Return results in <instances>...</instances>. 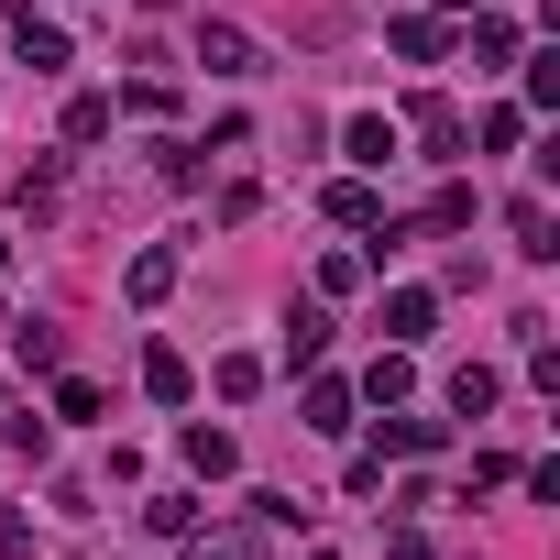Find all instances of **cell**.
<instances>
[{
	"label": "cell",
	"instance_id": "obj_1",
	"mask_svg": "<svg viewBox=\"0 0 560 560\" xmlns=\"http://www.w3.org/2000/svg\"><path fill=\"white\" fill-rule=\"evenodd\" d=\"M12 56H23L34 78H56V67H78V45H67V23H56V12H34V0H23V12H12Z\"/></svg>",
	"mask_w": 560,
	"mask_h": 560
},
{
	"label": "cell",
	"instance_id": "obj_2",
	"mask_svg": "<svg viewBox=\"0 0 560 560\" xmlns=\"http://www.w3.org/2000/svg\"><path fill=\"white\" fill-rule=\"evenodd\" d=\"M341 154H352V176H385V165L407 154V132H396L385 110H352V121H341Z\"/></svg>",
	"mask_w": 560,
	"mask_h": 560
},
{
	"label": "cell",
	"instance_id": "obj_3",
	"mask_svg": "<svg viewBox=\"0 0 560 560\" xmlns=\"http://www.w3.org/2000/svg\"><path fill=\"white\" fill-rule=\"evenodd\" d=\"M198 67H209V78H264V45H253L242 23H198Z\"/></svg>",
	"mask_w": 560,
	"mask_h": 560
},
{
	"label": "cell",
	"instance_id": "obj_4",
	"mask_svg": "<svg viewBox=\"0 0 560 560\" xmlns=\"http://www.w3.org/2000/svg\"><path fill=\"white\" fill-rule=\"evenodd\" d=\"M396 132H418L429 154H462V143H472V121H462L451 100H407V121H396Z\"/></svg>",
	"mask_w": 560,
	"mask_h": 560
},
{
	"label": "cell",
	"instance_id": "obj_5",
	"mask_svg": "<svg viewBox=\"0 0 560 560\" xmlns=\"http://www.w3.org/2000/svg\"><path fill=\"white\" fill-rule=\"evenodd\" d=\"M505 231H516V253H527V264H549V253H560V220H549V198H538V187H527V198H505Z\"/></svg>",
	"mask_w": 560,
	"mask_h": 560
},
{
	"label": "cell",
	"instance_id": "obj_6",
	"mask_svg": "<svg viewBox=\"0 0 560 560\" xmlns=\"http://www.w3.org/2000/svg\"><path fill=\"white\" fill-rule=\"evenodd\" d=\"M298 429L341 440V429H352V385H341V374H308V396H298Z\"/></svg>",
	"mask_w": 560,
	"mask_h": 560
},
{
	"label": "cell",
	"instance_id": "obj_7",
	"mask_svg": "<svg viewBox=\"0 0 560 560\" xmlns=\"http://www.w3.org/2000/svg\"><path fill=\"white\" fill-rule=\"evenodd\" d=\"M176 451H187V472H198V483H231V472H242L231 429H209V418H187V440H176Z\"/></svg>",
	"mask_w": 560,
	"mask_h": 560
},
{
	"label": "cell",
	"instance_id": "obj_8",
	"mask_svg": "<svg viewBox=\"0 0 560 560\" xmlns=\"http://www.w3.org/2000/svg\"><path fill=\"white\" fill-rule=\"evenodd\" d=\"M121 298H132V308H165V298H176V253H165V242H143V253H132Z\"/></svg>",
	"mask_w": 560,
	"mask_h": 560
},
{
	"label": "cell",
	"instance_id": "obj_9",
	"mask_svg": "<svg viewBox=\"0 0 560 560\" xmlns=\"http://www.w3.org/2000/svg\"><path fill=\"white\" fill-rule=\"evenodd\" d=\"M319 209H330L341 231H385V187H374V176H341V187H330Z\"/></svg>",
	"mask_w": 560,
	"mask_h": 560
},
{
	"label": "cell",
	"instance_id": "obj_10",
	"mask_svg": "<svg viewBox=\"0 0 560 560\" xmlns=\"http://www.w3.org/2000/svg\"><path fill=\"white\" fill-rule=\"evenodd\" d=\"M429 330H440V298H429V287H396V298H385V341L407 352V341H429Z\"/></svg>",
	"mask_w": 560,
	"mask_h": 560
},
{
	"label": "cell",
	"instance_id": "obj_11",
	"mask_svg": "<svg viewBox=\"0 0 560 560\" xmlns=\"http://www.w3.org/2000/svg\"><path fill=\"white\" fill-rule=\"evenodd\" d=\"M385 45H396L407 67H440V56H451V23H440V12H407V23L385 34Z\"/></svg>",
	"mask_w": 560,
	"mask_h": 560
},
{
	"label": "cell",
	"instance_id": "obj_12",
	"mask_svg": "<svg viewBox=\"0 0 560 560\" xmlns=\"http://www.w3.org/2000/svg\"><path fill=\"white\" fill-rule=\"evenodd\" d=\"M143 396H154V407H187V396H198L187 352H165V341H154V352H143Z\"/></svg>",
	"mask_w": 560,
	"mask_h": 560
},
{
	"label": "cell",
	"instance_id": "obj_13",
	"mask_svg": "<svg viewBox=\"0 0 560 560\" xmlns=\"http://www.w3.org/2000/svg\"><path fill=\"white\" fill-rule=\"evenodd\" d=\"M187 560H264V527H187Z\"/></svg>",
	"mask_w": 560,
	"mask_h": 560
},
{
	"label": "cell",
	"instance_id": "obj_14",
	"mask_svg": "<svg viewBox=\"0 0 560 560\" xmlns=\"http://www.w3.org/2000/svg\"><path fill=\"white\" fill-rule=\"evenodd\" d=\"M330 352V308H287V374H308Z\"/></svg>",
	"mask_w": 560,
	"mask_h": 560
},
{
	"label": "cell",
	"instance_id": "obj_15",
	"mask_svg": "<svg viewBox=\"0 0 560 560\" xmlns=\"http://www.w3.org/2000/svg\"><path fill=\"white\" fill-rule=\"evenodd\" d=\"M494 396H505L494 363H462V374H451V418H494Z\"/></svg>",
	"mask_w": 560,
	"mask_h": 560
},
{
	"label": "cell",
	"instance_id": "obj_16",
	"mask_svg": "<svg viewBox=\"0 0 560 560\" xmlns=\"http://www.w3.org/2000/svg\"><path fill=\"white\" fill-rule=\"evenodd\" d=\"M407 385H418V363H407V352L385 341V363H374V374H363L352 396H374V407H407Z\"/></svg>",
	"mask_w": 560,
	"mask_h": 560
},
{
	"label": "cell",
	"instance_id": "obj_17",
	"mask_svg": "<svg viewBox=\"0 0 560 560\" xmlns=\"http://www.w3.org/2000/svg\"><path fill=\"white\" fill-rule=\"evenodd\" d=\"M0 451H12V462H45V451H56V418H34V407L0 418Z\"/></svg>",
	"mask_w": 560,
	"mask_h": 560
},
{
	"label": "cell",
	"instance_id": "obj_18",
	"mask_svg": "<svg viewBox=\"0 0 560 560\" xmlns=\"http://www.w3.org/2000/svg\"><path fill=\"white\" fill-rule=\"evenodd\" d=\"M110 121H121V110H110L100 89H78V100H67V143H110Z\"/></svg>",
	"mask_w": 560,
	"mask_h": 560
},
{
	"label": "cell",
	"instance_id": "obj_19",
	"mask_svg": "<svg viewBox=\"0 0 560 560\" xmlns=\"http://www.w3.org/2000/svg\"><path fill=\"white\" fill-rule=\"evenodd\" d=\"M516 78H527V110H560V45H538Z\"/></svg>",
	"mask_w": 560,
	"mask_h": 560
},
{
	"label": "cell",
	"instance_id": "obj_20",
	"mask_svg": "<svg viewBox=\"0 0 560 560\" xmlns=\"http://www.w3.org/2000/svg\"><path fill=\"white\" fill-rule=\"evenodd\" d=\"M12 352H23V374H56V363H67V341H56L45 319H23V330H12Z\"/></svg>",
	"mask_w": 560,
	"mask_h": 560
},
{
	"label": "cell",
	"instance_id": "obj_21",
	"mask_svg": "<svg viewBox=\"0 0 560 560\" xmlns=\"http://www.w3.org/2000/svg\"><path fill=\"white\" fill-rule=\"evenodd\" d=\"M440 440H451V418H396V429H385V451H407V462H429Z\"/></svg>",
	"mask_w": 560,
	"mask_h": 560
},
{
	"label": "cell",
	"instance_id": "obj_22",
	"mask_svg": "<svg viewBox=\"0 0 560 560\" xmlns=\"http://www.w3.org/2000/svg\"><path fill=\"white\" fill-rule=\"evenodd\" d=\"M143 527H154V538H187V527H198V494H143Z\"/></svg>",
	"mask_w": 560,
	"mask_h": 560
},
{
	"label": "cell",
	"instance_id": "obj_23",
	"mask_svg": "<svg viewBox=\"0 0 560 560\" xmlns=\"http://www.w3.org/2000/svg\"><path fill=\"white\" fill-rule=\"evenodd\" d=\"M363 275H374V253H319V298H352Z\"/></svg>",
	"mask_w": 560,
	"mask_h": 560
},
{
	"label": "cell",
	"instance_id": "obj_24",
	"mask_svg": "<svg viewBox=\"0 0 560 560\" xmlns=\"http://www.w3.org/2000/svg\"><path fill=\"white\" fill-rule=\"evenodd\" d=\"M472 56L505 67V56H516V23H505V12H472Z\"/></svg>",
	"mask_w": 560,
	"mask_h": 560
},
{
	"label": "cell",
	"instance_id": "obj_25",
	"mask_svg": "<svg viewBox=\"0 0 560 560\" xmlns=\"http://www.w3.org/2000/svg\"><path fill=\"white\" fill-rule=\"evenodd\" d=\"M110 110H132V121H165V110H176V89H165V78H132Z\"/></svg>",
	"mask_w": 560,
	"mask_h": 560
},
{
	"label": "cell",
	"instance_id": "obj_26",
	"mask_svg": "<svg viewBox=\"0 0 560 560\" xmlns=\"http://www.w3.org/2000/svg\"><path fill=\"white\" fill-rule=\"evenodd\" d=\"M209 385L242 407V396H264V363H253V352H220V374H209Z\"/></svg>",
	"mask_w": 560,
	"mask_h": 560
},
{
	"label": "cell",
	"instance_id": "obj_27",
	"mask_svg": "<svg viewBox=\"0 0 560 560\" xmlns=\"http://www.w3.org/2000/svg\"><path fill=\"white\" fill-rule=\"evenodd\" d=\"M253 527H308V494H275V483H264V494H253Z\"/></svg>",
	"mask_w": 560,
	"mask_h": 560
},
{
	"label": "cell",
	"instance_id": "obj_28",
	"mask_svg": "<svg viewBox=\"0 0 560 560\" xmlns=\"http://www.w3.org/2000/svg\"><path fill=\"white\" fill-rule=\"evenodd\" d=\"M516 143H527V110L494 100V110H483V154H516Z\"/></svg>",
	"mask_w": 560,
	"mask_h": 560
},
{
	"label": "cell",
	"instance_id": "obj_29",
	"mask_svg": "<svg viewBox=\"0 0 560 560\" xmlns=\"http://www.w3.org/2000/svg\"><path fill=\"white\" fill-rule=\"evenodd\" d=\"M56 187H67V165H56V154H34V176H23V209L45 220V209H56Z\"/></svg>",
	"mask_w": 560,
	"mask_h": 560
},
{
	"label": "cell",
	"instance_id": "obj_30",
	"mask_svg": "<svg viewBox=\"0 0 560 560\" xmlns=\"http://www.w3.org/2000/svg\"><path fill=\"white\" fill-rule=\"evenodd\" d=\"M429 231H472V187H440L429 198Z\"/></svg>",
	"mask_w": 560,
	"mask_h": 560
},
{
	"label": "cell",
	"instance_id": "obj_31",
	"mask_svg": "<svg viewBox=\"0 0 560 560\" xmlns=\"http://www.w3.org/2000/svg\"><path fill=\"white\" fill-rule=\"evenodd\" d=\"M0 560H34V516L23 505H0Z\"/></svg>",
	"mask_w": 560,
	"mask_h": 560
},
{
	"label": "cell",
	"instance_id": "obj_32",
	"mask_svg": "<svg viewBox=\"0 0 560 560\" xmlns=\"http://www.w3.org/2000/svg\"><path fill=\"white\" fill-rule=\"evenodd\" d=\"M385 560H429V538H418V527H407V538H396V549H385Z\"/></svg>",
	"mask_w": 560,
	"mask_h": 560
},
{
	"label": "cell",
	"instance_id": "obj_33",
	"mask_svg": "<svg viewBox=\"0 0 560 560\" xmlns=\"http://www.w3.org/2000/svg\"><path fill=\"white\" fill-rule=\"evenodd\" d=\"M429 12H440V23H462V12H483V0H429Z\"/></svg>",
	"mask_w": 560,
	"mask_h": 560
},
{
	"label": "cell",
	"instance_id": "obj_34",
	"mask_svg": "<svg viewBox=\"0 0 560 560\" xmlns=\"http://www.w3.org/2000/svg\"><path fill=\"white\" fill-rule=\"evenodd\" d=\"M143 12H176V0H143Z\"/></svg>",
	"mask_w": 560,
	"mask_h": 560
},
{
	"label": "cell",
	"instance_id": "obj_35",
	"mask_svg": "<svg viewBox=\"0 0 560 560\" xmlns=\"http://www.w3.org/2000/svg\"><path fill=\"white\" fill-rule=\"evenodd\" d=\"M0 264H12V231H0Z\"/></svg>",
	"mask_w": 560,
	"mask_h": 560
},
{
	"label": "cell",
	"instance_id": "obj_36",
	"mask_svg": "<svg viewBox=\"0 0 560 560\" xmlns=\"http://www.w3.org/2000/svg\"><path fill=\"white\" fill-rule=\"evenodd\" d=\"M298 560H330V549H298Z\"/></svg>",
	"mask_w": 560,
	"mask_h": 560
}]
</instances>
